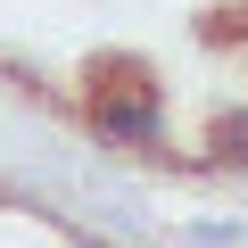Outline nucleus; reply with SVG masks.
Returning <instances> with one entry per match:
<instances>
[{"label": "nucleus", "instance_id": "obj_1", "mask_svg": "<svg viewBox=\"0 0 248 248\" xmlns=\"http://www.w3.org/2000/svg\"><path fill=\"white\" fill-rule=\"evenodd\" d=\"M91 124L124 149H157V83L133 66V58H108L91 75Z\"/></svg>", "mask_w": 248, "mask_h": 248}]
</instances>
